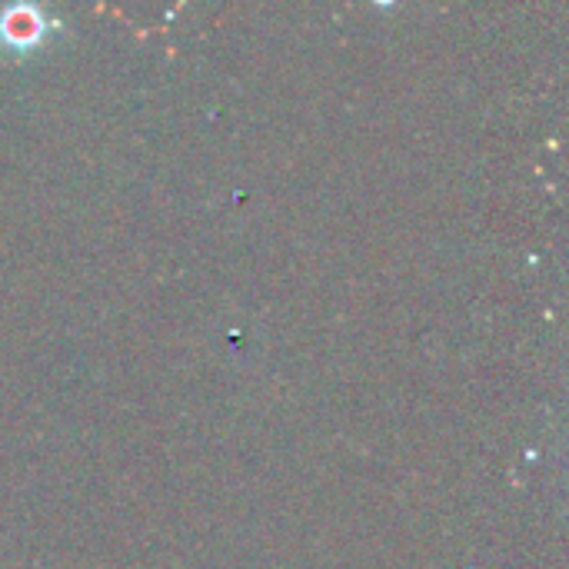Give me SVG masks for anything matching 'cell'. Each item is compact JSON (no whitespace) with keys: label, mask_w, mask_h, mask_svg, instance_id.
Returning <instances> with one entry per match:
<instances>
[{"label":"cell","mask_w":569,"mask_h":569,"mask_svg":"<svg viewBox=\"0 0 569 569\" xmlns=\"http://www.w3.org/2000/svg\"><path fill=\"white\" fill-rule=\"evenodd\" d=\"M0 37L3 43H13V47H30L43 37V20L37 10L30 7H17V10H7L3 20H0Z\"/></svg>","instance_id":"6da1fadb"}]
</instances>
